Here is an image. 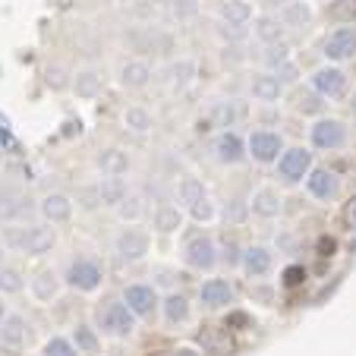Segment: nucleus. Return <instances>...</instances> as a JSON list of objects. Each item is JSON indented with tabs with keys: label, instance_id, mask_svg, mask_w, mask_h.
Wrapping results in <instances>:
<instances>
[{
	"label": "nucleus",
	"instance_id": "obj_29",
	"mask_svg": "<svg viewBox=\"0 0 356 356\" xmlns=\"http://www.w3.org/2000/svg\"><path fill=\"white\" fill-rule=\"evenodd\" d=\"M284 22L281 16H259L256 22H252V35H256L262 44H275V41H284Z\"/></svg>",
	"mask_w": 356,
	"mask_h": 356
},
{
	"label": "nucleus",
	"instance_id": "obj_51",
	"mask_svg": "<svg viewBox=\"0 0 356 356\" xmlns=\"http://www.w3.org/2000/svg\"><path fill=\"white\" fill-rule=\"evenodd\" d=\"M343 221H347L350 230H356V199L347 202V209H343Z\"/></svg>",
	"mask_w": 356,
	"mask_h": 356
},
{
	"label": "nucleus",
	"instance_id": "obj_17",
	"mask_svg": "<svg viewBox=\"0 0 356 356\" xmlns=\"http://www.w3.org/2000/svg\"><path fill=\"white\" fill-rule=\"evenodd\" d=\"M38 215L44 218L47 224H67L73 218V199L67 193H47L44 199L38 202Z\"/></svg>",
	"mask_w": 356,
	"mask_h": 356
},
{
	"label": "nucleus",
	"instance_id": "obj_19",
	"mask_svg": "<svg viewBox=\"0 0 356 356\" xmlns=\"http://www.w3.org/2000/svg\"><path fill=\"white\" fill-rule=\"evenodd\" d=\"M249 211L256 218H265V221H271V218H277L284 211V199L277 189L271 186H262L252 193V199H249Z\"/></svg>",
	"mask_w": 356,
	"mask_h": 356
},
{
	"label": "nucleus",
	"instance_id": "obj_32",
	"mask_svg": "<svg viewBox=\"0 0 356 356\" xmlns=\"http://www.w3.org/2000/svg\"><path fill=\"white\" fill-rule=\"evenodd\" d=\"M123 127H127L129 133L142 136V133H148V129L155 127V117H152V111L142 108V104H129V108L123 111Z\"/></svg>",
	"mask_w": 356,
	"mask_h": 356
},
{
	"label": "nucleus",
	"instance_id": "obj_38",
	"mask_svg": "<svg viewBox=\"0 0 356 356\" xmlns=\"http://www.w3.org/2000/svg\"><path fill=\"white\" fill-rule=\"evenodd\" d=\"M73 343L79 353H95L98 350V331L92 325H76L73 328Z\"/></svg>",
	"mask_w": 356,
	"mask_h": 356
},
{
	"label": "nucleus",
	"instance_id": "obj_26",
	"mask_svg": "<svg viewBox=\"0 0 356 356\" xmlns=\"http://www.w3.org/2000/svg\"><path fill=\"white\" fill-rule=\"evenodd\" d=\"M183 221H186V218H183V211L177 209V205H158L155 215H152V227H155L158 234H164V236L183 230Z\"/></svg>",
	"mask_w": 356,
	"mask_h": 356
},
{
	"label": "nucleus",
	"instance_id": "obj_10",
	"mask_svg": "<svg viewBox=\"0 0 356 356\" xmlns=\"http://www.w3.org/2000/svg\"><path fill=\"white\" fill-rule=\"evenodd\" d=\"M183 262L193 271H211L218 265V243L211 236L199 234L183 246Z\"/></svg>",
	"mask_w": 356,
	"mask_h": 356
},
{
	"label": "nucleus",
	"instance_id": "obj_42",
	"mask_svg": "<svg viewBox=\"0 0 356 356\" xmlns=\"http://www.w3.org/2000/svg\"><path fill=\"white\" fill-rule=\"evenodd\" d=\"M246 215H249V202H243V199H230L227 205H224V211H221V218H224L227 224L246 221Z\"/></svg>",
	"mask_w": 356,
	"mask_h": 356
},
{
	"label": "nucleus",
	"instance_id": "obj_9",
	"mask_svg": "<svg viewBox=\"0 0 356 356\" xmlns=\"http://www.w3.org/2000/svg\"><path fill=\"white\" fill-rule=\"evenodd\" d=\"M211 158L224 168H236V164L246 161V139L234 129H221V133L211 139Z\"/></svg>",
	"mask_w": 356,
	"mask_h": 356
},
{
	"label": "nucleus",
	"instance_id": "obj_30",
	"mask_svg": "<svg viewBox=\"0 0 356 356\" xmlns=\"http://www.w3.org/2000/svg\"><path fill=\"white\" fill-rule=\"evenodd\" d=\"M221 19L227 26H240L246 29L252 22V3L249 0H224L221 3Z\"/></svg>",
	"mask_w": 356,
	"mask_h": 356
},
{
	"label": "nucleus",
	"instance_id": "obj_45",
	"mask_svg": "<svg viewBox=\"0 0 356 356\" xmlns=\"http://www.w3.org/2000/svg\"><path fill=\"white\" fill-rule=\"evenodd\" d=\"M189 215H193V221H215V218H218V209H215V202L205 195V199L195 202L193 209H189Z\"/></svg>",
	"mask_w": 356,
	"mask_h": 356
},
{
	"label": "nucleus",
	"instance_id": "obj_44",
	"mask_svg": "<svg viewBox=\"0 0 356 356\" xmlns=\"http://www.w3.org/2000/svg\"><path fill=\"white\" fill-rule=\"evenodd\" d=\"M281 284L287 290L302 287V284H306V268H302V265H287V268L281 271Z\"/></svg>",
	"mask_w": 356,
	"mask_h": 356
},
{
	"label": "nucleus",
	"instance_id": "obj_50",
	"mask_svg": "<svg viewBox=\"0 0 356 356\" xmlns=\"http://www.w3.org/2000/svg\"><path fill=\"white\" fill-rule=\"evenodd\" d=\"M174 13L177 16H193L195 13V3H193V0H174Z\"/></svg>",
	"mask_w": 356,
	"mask_h": 356
},
{
	"label": "nucleus",
	"instance_id": "obj_14",
	"mask_svg": "<svg viewBox=\"0 0 356 356\" xmlns=\"http://www.w3.org/2000/svg\"><path fill=\"white\" fill-rule=\"evenodd\" d=\"M236 300V290L227 277H209L199 284V302L205 309H224Z\"/></svg>",
	"mask_w": 356,
	"mask_h": 356
},
{
	"label": "nucleus",
	"instance_id": "obj_25",
	"mask_svg": "<svg viewBox=\"0 0 356 356\" xmlns=\"http://www.w3.org/2000/svg\"><path fill=\"white\" fill-rule=\"evenodd\" d=\"M73 92H76V98H82V101H92V98H98L101 95V88H104V76L98 73V70H79V73L73 76Z\"/></svg>",
	"mask_w": 356,
	"mask_h": 356
},
{
	"label": "nucleus",
	"instance_id": "obj_18",
	"mask_svg": "<svg viewBox=\"0 0 356 356\" xmlns=\"http://www.w3.org/2000/svg\"><path fill=\"white\" fill-rule=\"evenodd\" d=\"M249 92H252L256 101H262V104H277L284 98V82L275 73H252Z\"/></svg>",
	"mask_w": 356,
	"mask_h": 356
},
{
	"label": "nucleus",
	"instance_id": "obj_36",
	"mask_svg": "<svg viewBox=\"0 0 356 356\" xmlns=\"http://www.w3.org/2000/svg\"><path fill=\"white\" fill-rule=\"evenodd\" d=\"M290 60V47L287 41H275V44H262V63L268 67V73H275L277 67Z\"/></svg>",
	"mask_w": 356,
	"mask_h": 356
},
{
	"label": "nucleus",
	"instance_id": "obj_27",
	"mask_svg": "<svg viewBox=\"0 0 356 356\" xmlns=\"http://www.w3.org/2000/svg\"><path fill=\"white\" fill-rule=\"evenodd\" d=\"M95 164H98V170L104 177H123L129 170V158L120 148H104V152L95 158Z\"/></svg>",
	"mask_w": 356,
	"mask_h": 356
},
{
	"label": "nucleus",
	"instance_id": "obj_53",
	"mask_svg": "<svg viewBox=\"0 0 356 356\" xmlns=\"http://www.w3.org/2000/svg\"><path fill=\"white\" fill-rule=\"evenodd\" d=\"M3 259H7V246H3V240H0V265H3Z\"/></svg>",
	"mask_w": 356,
	"mask_h": 356
},
{
	"label": "nucleus",
	"instance_id": "obj_7",
	"mask_svg": "<svg viewBox=\"0 0 356 356\" xmlns=\"http://www.w3.org/2000/svg\"><path fill=\"white\" fill-rule=\"evenodd\" d=\"M322 54L328 57L331 63L353 60V57H356V26H353V22H343V26L331 29V32L325 35Z\"/></svg>",
	"mask_w": 356,
	"mask_h": 356
},
{
	"label": "nucleus",
	"instance_id": "obj_40",
	"mask_svg": "<svg viewBox=\"0 0 356 356\" xmlns=\"http://www.w3.org/2000/svg\"><path fill=\"white\" fill-rule=\"evenodd\" d=\"M353 16H356V0H331L328 19H334L337 26H343V22H353Z\"/></svg>",
	"mask_w": 356,
	"mask_h": 356
},
{
	"label": "nucleus",
	"instance_id": "obj_56",
	"mask_svg": "<svg viewBox=\"0 0 356 356\" xmlns=\"http://www.w3.org/2000/svg\"><path fill=\"white\" fill-rule=\"evenodd\" d=\"M7 316V302H3V296H0V318Z\"/></svg>",
	"mask_w": 356,
	"mask_h": 356
},
{
	"label": "nucleus",
	"instance_id": "obj_16",
	"mask_svg": "<svg viewBox=\"0 0 356 356\" xmlns=\"http://www.w3.org/2000/svg\"><path fill=\"white\" fill-rule=\"evenodd\" d=\"M32 215V199L19 189H0V224H19Z\"/></svg>",
	"mask_w": 356,
	"mask_h": 356
},
{
	"label": "nucleus",
	"instance_id": "obj_13",
	"mask_svg": "<svg viewBox=\"0 0 356 356\" xmlns=\"http://www.w3.org/2000/svg\"><path fill=\"white\" fill-rule=\"evenodd\" d=\"M309 86L316 88L325 101H334V98H341V95L347 92V73H343L337 63H331V67H318L316 73H312Z\"/></svg>",
	"mask_w": 356,
	"mask_h": 356
},
{
	"label": "nucleus",
	"instance_id": "obj_20",
	"mask_svg": "<svg viewBox=\"0 0 356 356\" xmlns=\"http://www.w3.org/2000/svg\"><path fill=\"white\" fill-rule=\"evenodd\" d=\"M161 316L170 328H180L193 318V302H189L186 293H168L161 300Z\"/></svg>",
	"mask_w": 356,
	"mask_h": 356
},
{
	"label": "nucleus",
	"instance_id": "obj_46",
	"mask_svg": "<svg viewBox=\"0 0 356 356\" xmlns=\"http://www.w3.org/2000/svg\"><path fill=\"white\" fill-rule=\"evenodd\" d=\"M44 79H47V86H51V88H67V86H70L67 73H63L60 67H51V70L44 73Z\"/></svg>",
	"mask_w": 356,
	"mask_h": 356
},
{
	"label": "nucleus",
	"instance_id": "obj_52",
	"mask_svg": "<svg viewBox=\"0 0 356 356\" xmlns=\"http://www.w3.org/2000/svg\"><path fill=\"white\" fill-rule=\"evenodd\" d=\"M262 3H265V7H277V10H281V7H287L290 0H262Z\"/></svg>",
	"mask_w": 356,
	"mask_h": 356
},
{
	"label": "nucleus",
	"instance_id": "obj_41",
	"mask_svg": "<svg viewBox=\"0 0 356 356\" xmlns=\"http://www.w3.org/2000/svg\"><path fill=\"white\" fill-rule=\"evenodd\" d=\"M41 353L44 356H79V350H76V343L70 337H51Z\"/></svg>",
	"mask_w": 356,
	"mask_h": 356
},
{
	"label": "nucleus",
	"instance_id": "obj_12",
	"mask_svg": "<svg viewBox=\"0 0 356 356\" xmlns=\"http://www.w3.org/2000/svg\"><path fill=\"white\" fill-rule=\"evenodd\" d=\"M240 268L249 281H262L265 275H271V268H275V252H271V246H265V243L246 246L240 256Z\"/></svg>",
	"mask_w": 356,
	"mask_h": 356
},
{
	"label": "nucleus",
	"instance_id": "obj_47",
	"mask_svg": "<svg viewBox=\"0 0 356 356\" xmlns=\"http://www.w3.org/2000/svg\"><path fill=\"white\" fill-rule=\"evenodd\" d=\"M316 246H318V256H325V259H331L337 252V240H334V236H328V234L318 236Z\"/></svg>",
	"mask_w": 356,
	"mask_h": 356
},
{
	"label": "nucleus",
	"instance_id": "obj_31",
	"mask_svg": "<svg viewBox=\"0 0 356 356\" xmlns=\"http://www.w3.org/2000/svg\"><path fill=\"white\" fill-rule=\"evenodd\" d=\"M209 195V189H205V183L199 180V177H180L177 180V199H180V205H186V209H193L195 202H202Z\"/></svg>",
	"mask_w": 356,
	"mask_h": 356
},
{
	"label": "nucleus",
	"instance_id": "obj_4",
	"mask_svg": "<svg viewBox=\"0 0 356 356\" xmlns=\"http://www.w3.org/2000/svg\"><path fill=\"white\" fill-rule=\"evenodd\" d=\"M277 180L287 183V186H296V183H302L306 177H309L312 170V152L302 145H290L281 152V158H277Z\"/></svg>",
	"mask_w": 356,
	"mask_h": 356
},
{
	"label": "nucleus",
	"instance_id": "obj_49",
	"mask_svg": "<svg viewBox=\"0 0 356 356\" xmlns=\"http://www.w3.org/2000/svg\"><path fill=\"white\" fill-rule=\"evenodd\" d=\"M243 35H246V29H240V26H227V22H221V38H227V41H243Z\"/></svg>",
	"mask_w": 356,
	"mask_h": 356
},
{
	"label": "nucleus",
	"instance_id": "obj_24",
	"mask_svg": "<svg viewBox=\"0 0 356 356\" xmlns=\"http://www.w3.org/2000/svg\"><path fill=\"white\" fill-rule=\"evenodd\" d=\"M152 82V67L145 60H127L120 67V86L129 88V92H139Z\"/></svg>",
	"mask_w": 356,
	"mask_h": 356
},
{
	"label": "nucleus",
	"instance_id": "obj_55",
	"mask_svg": "<svg viewBox=\"0 0 356 356\" xmlns=\"http://www.w3.org/2000/svg\"><path fill=\"white\" fill-rule=\"evenodd\" d=\"M350 114L356 117V92H353V98H350Z\"/></svg>",
	"mask_w": 356,
	"mask_h": 356
},
{
	"label": "nucleus",
	"instance_id": "obj_43",
	"mask_svg": "<svg viewBox=\"0 0 356 356\" xmlns=\"http://www.w3.org/2000/svg\"><path fill=\"white\" fill-rule=\"evenodd\" d=\"M240 256H243V249L236 246V240H224L221 246H218V262H224L227 268H236V265H240Z\"/></svg>",
	"mask_w": 356,
	"mask_h": 356
},
{
	"label": "nucleus",
	"instance_id": "obj_1",
	"mask_svg": "<svg viewBox=\"0 0 356 356\" xmlns=\"http://www.w3.org/2000/svg\"><path fill=\"white\" fill-rule=\"evenodd\" d=\"M3 246L16 249L22 256H44L57 246L54 227L44 224H22V227H7L3 230Z\"/></svg>",
	"mask_w": 356,
	"mask_h": 356
},
{
	"label": "nucleus",
	"instance_id": "obj_5",
	"mask_svg": "<svg viewBox=\"0 0 356 356\" xmlns=\"http://www.w3.org/2000/svg\"><path fill=\"white\" fill-rule=\"evenodd\" d=\"M284 136L275 129H252L246 139V155L259 164H275L284 152Z\"/></svg>",
	"mask_w": 356,
	"mask_h": 356
},
{
	"label": "nucleus",
	"instance_id": "obj_2",
	"mask_svg": "<svg viewBox=\"0 0 356 356\" xmlns=\"http://www.w3.org/2000/svg\"><path fill=\"white\" fill-rule=\"evenodd\" d=\"M95 328L104 337H114V341H123V337H133L136 328H139V318L133 316L123 300H104L95 309Z\"/></svg>",
	"mask_w": 356,
	"mask_h": 356
},
{
	"label": "nucleus",
	"instance_id": "obj_34",
	"mask_svg": "<svg viewBox=\"0 0 356 356\" xmlns=\"http://www.w3.org/2000/svg\"><path fill=\"white\" fill-rule=\"evenodd\" d=\"M193 76H195V63L193 60H177V63H170L168 70H164V79H168V86L170 88H186L189 82H193Z\"/></svg>",
	"mask_w": 356,
	"mask_h": 356
},
{
	"label": "nucleus",
	"instance_id": "obj_28",
	"mask_svg": "<svg viewBox=\"0 0 356 356\" xmlns=\"http://www.w3.org/2000/svg\"><path fill=\"white\" fill-rule=\"evenodd\" d=\"M284 29H306L312 22V7L306 0H290L287 7H281Z\"/></svg>",
	"mask_w": 356,
	"mask_h": 356
},
{
	"label": "nucleus",
	"instance_id": "obj_11",
	"mask_svg": "<svg viewBox=\"0 0 356 356\" xmlns=\"http://www.w3.org/2000/svg\"><path fill=\"white\" fill-rule=\"evenodd\" d=\"M309 139L322 152H337V148L347 145V127L341 120H334V117H318L309 127Z\"/></svg>",
	"mask_w": 356,
	"mask_h": 356
},
{
	"label": "nucleus",
	"instance_id": "obj_33",
	"mask_svg": "<svg viewBox=\"0 0 356 356\" xmlns=\"http://www.w3.org/2000/svg\"><path fill=\"white\" fill-rule=\"evenodd\" d=\"M209 127H221V129H227V127H234L236 120H240V108H236V101H218L215 108L209 111Z\"/></svg>",
	"mask_w": 356,
	"mask_h": 356
},
{
	"label": "nucleus",
	"instance_id": "obj_39",
	"mask_svg": "<svg viewBox=\"0 0 356 356\" xmlns=\"http://www.w3.org/2000/svg\"><path fill=\"white\" fill-rule=\"evenodd\" d=\"M22 287H26V277H22L16 268L0 265V296H3V293H19Z\"/></svg>",
	"mask_w": 356,
	"mask_h": 356
},
{
	"label": "nucleus",
	"instance_id": "obj_37",
	"mask_svg": "<svg viewBox=\"0 0 356 356\" xmlns=\"http://www.w3.org/2000/svg\"><path fill=\"white\" fill-rule=\"evenodd\" d=\"M142 209H145V199H142V195L127 193V199L117 205V218H120V221H127V224H136V221H139V215H142Z\"/></svg>",
	"mask_w": 356,
	"mask_h": 356
},
{
	"label": "nucleus",
	"instance_id": "obj_8",
	"mask_svg": "<svg viewBox=\"0 0 356 356\" xmlns=\"http://www.w3.org/2000/svg\"><path fill=\"white\" fill-rule=\"evenodd\" d=\"M148 246H152L148 234L142 227H136V224H127V227L114 236V252H117V259L127 265L142 262V259L148 256Z\"/></svg>",
	"mask_w": 356,
	"mask_h": 356
},
{
	"label": "nucleus",
	"instance_id": "obj_6",
	"mask_svg": "<svg viewBox=\"0 0 356 356\" xmlns=\"http://www.w3.org/2000/svg\"><path fill=\"white\" fill-rule=\"evenodd\" d=\"M123 302L133 309L136 318H148V322L161 309V296H158L155 284H127L123 287Z\"/></svg>",
	"mask_w": 356,
	"mask_h": 356
},
{
	"label": "nucleus",
	"instance_id": "obj_21",
	"mask_svg": "<svg viewBox=\"0 0 356 356\" xmlns=\"http://www.w3.org/2000/svg\"><path fill=\"white\" fill-rule=\"evenodd\" d=\"M60 275H57L54 268H41L32 275V281H29V287H32V296L38 302H51L57 300V293H60Z\"/></svg>",
	"mask_w": 356,
	"mask_h": 356
},
{
	"label": "nucleus",
	"instance_id": "obj_54",
	"mask_svg": "<svg viewBox=\"0 0 356 356\" xmlns=\"http://www.w3.org/2000/svg\"><path fill=\"white\" fill-rule=\"evenodd\" d=\"M177 356H199L195 350H177Z\"/></svg>",
	"mask_w": 356,
	"mask_h": 356
},
{
	"label": "nucleus",
	"instance_id": "obj_22",
	"mask_svg": "<svg viewBox=\"0 0 356 356\" xmlns=\"http://www.w3.org/2000/svg\"><path fill=\"white\" fill-rule=\"evenodd\" d=\"M29 341V322L22 316H3L0 318V343L10 350H19Z\"/></svg>",
	"mask_w": 356,
	"mask_h": 356
},
{
	"label": "nucleus",
	"instance_id": "obj_35",
	"mask_svg": "<svg viewBox=\"0 0 356 356\" xmlns=\"http://www.w3.org/2000/svg\"><path fill=\"white\" fill-rule=\"evenodd\" d=\"M293 108L300 111V114H322L325 98L312 86L309 88H300V92H296V98H293Z\"/></svg>",
	"mask_w": 356,
	"mask_h": 356
},
{
	"label": "nucleus",
	"instance_id": "obj_3",
	"mask_svg": "<svg viewBox=\"0 0 356 356\" xmlns=\"http://www.w3.org/2000/svg\"><path fill=\"white\" fill-rule=\"evenodd\" d=\"M63 281H67V287L79 290V293H95V290L104 284V265L95 256H79L67 265Z\"/></svg>",
	"mask_w": 356,
	"mask_h": 356
},
{
	"label": "nucleus",
	"instance_id": "obj_23",
	"mask_svg": "<svg viewBox=\"0 0 356 356\" xmlns=\"http://www.w3.org/2000/svg\"><path fill=\"white\" fill-rule=\"evenodd\" d=\"M95 193H98V202L101 205H108V209H117L123 199H127V180L123 177H101L98 186H95Z\"/></svg>",
	"mask_w": 356,
	"mask_h": 356
},
{
	"label": "nucleus",
	"instance_id": "obj_15",
	"mask_svg": "<svg viewBox=\"0 0 356 356\" xmlns=\"http://www.w3.org/2000/svg\"><path fill=\"white\" fill-rule=\"evenodd\" d=\"M306 193L318 202H331L341 193V177L328 168H312L309 177H306Z\"/></svg>",
	"mask_w": 356,
	"mask_h": 356
},
{
	"label": "nucleus",
	"instance_id": "obj_48",
	"mask_svg": "<svg viewBox=\"0 0 356 356\" xmlns=\"http://www.w3.org/2000/svg\"><path fill=\"white\" fill-rule=\"evenodd\" d=\"M275 76L284 82V86H290V82H296V76H300V73H296L293 60H287V63H284V67H277V70H275Z\"/></svg>",
	"mask_w": 356,
	"mask_h": 356
}]
</instances>
